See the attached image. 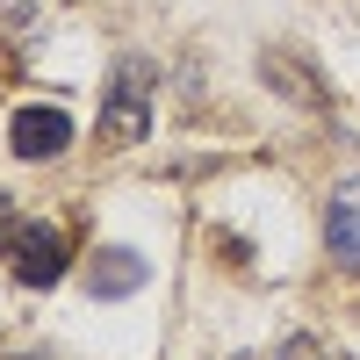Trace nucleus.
I'll return each instance as SVG.
<instances>
[{
    "label": "nucleus",
    "instance_id": "nucleus-7",
    "mask_svg": "<svg viewBox=\"0 0 360 360\" xmlns=\"http://www.w3.org/2000/svg\"><path fill=\"white\" fill-rule=\"evenodd\" d=\"M15 231H22V217H15V202H8V195H0V252H8V245H15Z\"/></svg>",
    "mask_w": 360,
    "mask_h": 360
},
{
    "label": "nucleus",
    "instance_id": "nucleus-1",
    "mask_svg": "<svg viewBox=\"0 0 360 360\" xmlns=\"http://www.w3.org/2000/svg\"><path fill=\"white\" fill-rule=\"evenodd\" d=\"M94 137L101 144H144L152 137V65H144V58H123V65H115Z\"/></svg>",
    "mask_w": 360,
    "mask_h": 360
},
{
    "label": "nucleus",
    "instance_id": "nucleus-2",
    "mask_svg": "<svg viewBox=\"0 0 360 360\" xmlns=\"http://www.w3.org/2000/svg\"><path fill=\"white\" fill-rule=\"evenodd\" d=\"M65 252H72V238L58 224H22L15 245H8V266H15L22 288H51L58 274H65Z\"/></svg>",
    "mask_w": 360,
    "mask_h": 360
},
{
    "label": "nucleus",
    "instance_id": "nucleus-5",
    "mask_svg": "<svg viewBox=\"0 0 360 360\" xmlns=\"http://www.w3.org/2000/svg\"><path fill=\"white\" fill-rule=\"evenodd\" d=\"M324 245H332V259L360 266V188L332 195V209H324Z\"/></svg>",
    "mask_w": 360,
    "mask_h": 360
},
{
    "label": "nucleus",
    "instance_id": "nucleus-4",
    "mask_svg": "<svg viewBox=\"0 0 360 360\" xmlns=\"http://www.w3.org/2000/svg\"><path fill=\"white\" fill-rule=\"evenodd\" d=\"M86 281H94V295H108V303H115V295H137L144 288V259L130 245H101L94 266H86Z\"/></svg>",
    "mask_w": 360,
    "mask_h": 360
},
{
    "label": "nucleus",
    "instance_id": "nucleus-3",
    "mask_svg": "<svg viewBox=\"0 0 360 360\" xmlns=\"http://www.w3.org/2000/svg\"><path fill=\"white\" fill-rule=\"evenodd\" d=\"M72 144V115L65 108H22L15 115V152L22 159H58Z\"/></svg>",
    "mask_w": 360,
    "mask_h": 360
},
{
    "label": "nucleus",
    "instance_id": "nucleus-6",
    "mask_svg": "<svg viewBox=\"0 0 360 360\" xmlns=\"http://www.w3.org/2000/svg\"><path fill=\"white\" fill-rule=\"evenodd\" d=\"M259 72L274 79V86H288V101H303V108H317V101H324V86H317L303 65H295V58H281V51H266V58H259Z\"/></svg>",
    "mask_w": 360,
    "mask_h": 360
}]
</instances>
